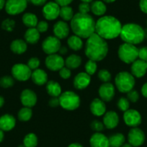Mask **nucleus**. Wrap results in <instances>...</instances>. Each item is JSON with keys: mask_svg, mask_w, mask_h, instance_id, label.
Segmentation results:
<instances>
[{"mask_svg": "<svg viewBox=\"0 0 147 147\" xmlns=\"http://www.w3.org/2000/svg\"><path fill=\"white\" fill-rule=\"evenodd\" d=\"M16 125V120L13 115L5 114L0 117V129L3 131H9Z\"/></svg>", "mask_w": 147, "mask_h": 147, "instance_id": "b1692460", "label": "nucleus"}, {"mask_svg": "<svg viewBox=\"0 0 147 147\" xmlns=\"http://www.w3.org/2000/svg\"><path fill=\"white\" fill-rule=\"evenodd\" d=\"M4 104H5V99L2 96L0 95V108L4 105Z\"/></svg>", "mask_w": 147, "mask_h": 147, "instance_id": "bf43d9fd", "label": "nucleus"}, {"mask_svg": "<svg viewBox=\"0 0 147 147\" xmlns=\"http://www.w3.org/2000/svg\"><path fill=\"white\" fill-rule=\"evenodd\" d=\"M146 64H147V61H146Z\"/></svg>", "mask_w": 147, "mask_h": 147, "instance_id": "338daca9", "label": "nucleus"}, {"mask_svg": "<svg viewBox=\"0 0 147 147\" xmlns=\"http://www.w3.org/2000/svg\"><path fill=\"white\" fill-rule=\"evenodd\" d=\"M100 98L104 102H110L113 99L115 94V89L113 84L110 82L103 83L98 90Z\"/></svg>", "mask_w": 147, "mask_h": 147, "instance_id": "2eb2a0df", "label": "nucleus"}, {"mask_svg": "<svg viewBox=\"0 0 147 147\" xmlns=\"http://www.w3.org/2000/svg\"><path fill=\"white\" fill-rule=\"evenodd\" d=\"M22 20L24 25L28 28H35L38 22V20L36 15L31 12H27L24 14L22 18Z\"/></svg>", "mask_w": 147, "mask_h": 147, "instance_id": "2f4dec72", "label": "nucleus"}, {"mask_svg": "<svg viewBox=\"0 0 147 147\" xmlns=\"http://www.w3.org/2000/svg\"><path fill=\"white\" fill-rule=\"evenodd\" d=\"M121 147H134V146H131L129 143H125V144H124Z\"/></svg>", "mask_w": 147, "mask_h": 147, "instance_id": "052dcab7", "label": "nucleus"}, {"mask_svg": "<svg viewBox=\"0 0 147 147\" xmlns=\"http://www.w3.org/2000/svg\"><path fill=\"white\" fill-rule=\"evenodd\" d=\"M96 22L89 14L78 13L70 21V28L74 34L81 38L87 39L95 32Z\"/></svg>", "mask_w": 147, "mask_h": 147, "instance_id": "f03ea898", "label": "nucleus"}, {"mask_svg": "<svg viewBox=\"0 0 147 147\" xmlns=\"http://www.w3.org/2000/svg\"><path fill=\"white\" fill-rule=\"evenodd\" d=\"M28 0H7L5 4V11L10 15L21 14L26 9Z\"/></svg>", "mask_w": 147, "mask_h": 147, "instance_id": "1a4fd4ad", "label": "nucleus"}, {"mask_svg": "<svg viewBox=\"0 0 147 147\" xmlns=\"http://www.w3.org/2000/svg\"><path fill=\"white\" fill-rule=\"evenodd\" d=\"M18 147H25V146L23 144V145H20Z\"/></svg>", "mask_w": 147, "mask_h": 147, "instance_id": "69168bd1", "label": "nucleus"}, {"mask_svg": "<svg viewBox=\"0 0 147 147\" xmlns=\"http://www.w3.org/2000/svg\"><path fill=\"white\" fill-rule=\"evenodd\" d=\"M91 12L96 16H103L107 11V7L104 2L100 0H96L92 2L90 5Z\"/></svg>", "mask_w": 147, "mask_h": 147, "instance_id": "cd10ccee", "label": "nucleus"}, {"mask_svg": "<svg viewBox=\"0 0 147 147\" xmlns=\"http://www.w3.org/2000/svg\"><path fill=\"white\" fill-rule=\"evenodd\" d=\"M127 99L133 103H135L139 100V94L135 90H132L127 93Z\"/></svg>", "mask_w": 147, "mask_h": 147, "instance_id": "37998d69", "label": "nucleus"}, {"mask_svg": "<svg viewBox=\"0 0 147 147\" xmlns=\"http://www.w3.org/2000/svg\"><path fill=\"white\" fill-rule=\"evenodd\" d=\"M67 44L71 50L75 51H80L84 46L82 38L76 35L69 37L67 40Z\"/></svg>", "mask_w": 147, "mask_h": 147, "instance_id": "c756f323", "label": "nucleus"}, {"mask_svg": "<svg viewBox=\"0 0 147 147\" xmlns=\"http://www.w3.org/2000/svg\"><path fill=\"white\" fill-rule=\"evenodd\" d=\"M38 137L33 133L27 134L23 139V144L25 147H36L38 145Z\"/></svg>", "mask_w": 147, "mask_h": 147, "instance_id": "f704fd0d", "label": "nucleus"}, {"mask_svg": "<svg viewBox=\"0 0 147 147\" xmlns=\"http://www.w3.org/2000/svg\"><path fill=\"white\" fill-rule=\"evenodd\" d=\"M68 147H83V146L79 143H72L70 145L68 146Z\"/></svg>", "mask_w": 147, "mask_h": 147, "instance_id": "6e6d98bb", "label": "nucleus"}, {"mask_svg": "<svg viewBox=\"0 0 147 147\" xmlns=\"http://www.w3.org/2000/svg\"><path fill=\"white\" fill-rule=\"evenodd\" d=\"M27 65L28 67L32 71L35 70V69H38V67L40 65V61L38 58L37 57H32L28 60Z\"/></svg>", "mask_w": 147, "mask_h": 147, "instance_id": "a19ab883", "label": "nucleus"}, {"mask_svg": "<svg viewBox=\"0 0 147 147\" xmlns=\"http://www.w3.org/2000/svg\"><path fill=\"white\" fill-rule=\"evenodd\" d=\"M10 49L14 53L22 54L28 49V43L22 39H16L11 43Z\"/></svg>", "mask_w": 147, "mask_h": 147, "instance_id": "bb28decb", "label": "nucleus"}, {"mask_svg": "<svg viewBox=\"0 0 147 147\" xmlns=\"http://www.w3.org/2000/svg\"><path fill=\"white\" fill-rule=\"evenodd\" d=\"M45 63L46 67L49 70L52 71H56L65 66V60L60 54L54 53V54L48 55L45 61Z\"/></svg>", "mask_w": 147, "mask_h": 147, "instance_id": "f8f14e48", "label": "nucleus"}, {"mask_svg": "<svg viewBox=\"0 0 147 147\" xmlns=\"http://www.w3.org/2000/svg\"><path fill=\"white\" fill-rule=\"evenodd\" d=\"M90 109L94 116L101 117L106 113L105 103L100 98H95L90 103Z\"/></svg>", "mask_w": 147, "mask_h": 147, "instance_id": "412c9836", "label": "nucleus"}, {"mask_svg": "<svg viewBox=\"0 0 147 147\" xmlns=\"http://www.w3.org/2000/svg\"><path fill=\"white\" fill-rule=\"evenodd\" d=\"M103 124L105 128L107 129H113L118 125L119 123V116L115 111L110 110L106 112L103 115Z\"/></svg>", "mask_w": 147, "mask_h": 147, "instance_id": "aec40b11", "label": "nucleus"}, {"mask_svg": "<svg viewBox=\"0 0 147 147\" xmlns=\"http://www.w3.org/2000/svg\"><path fill=\"white\" fill-rule=\"evenodd\" d=\"M107 41L94 32L87 39L84 53L90 60L100 61L107 56L108 53Z\"/></svg>", "mask_w": 147, "mask_h": 147, "instance_id": "7ed1b4c3", "label": "nucleus"}, {"mask_svg": "<svg viewBox=\"0 0 147 147\" xmlns=\"http://www.w3.org/2000/svg\"><path fill=\"white\" fill-rule=\"evenodd\" d=\"M141 92L142 95L144 96V97H146V98H147V82L144 83V84H143V86L141 87Z\"/></svg>", "mask_w": 147, "mask_h": 147, "instance_id": "864d4df0", "label": "nucleus"}, {"mask_svg": "<svg viewBox=\"0 0 147 147\" xmlns=\"http://www.w3.org/2000/svg\"><path fill=\"white\" fill-rule=\"evenodd\" d=\"M115 84L120 92L128 93L134 90L136 84L135 77L129 72L121 71L115 76Z\"/></svg>", "mask_w": 147, "mask_h": 147, "instance_id": "39448f33", "label": "nucleus"}, {"mask_svg": "<svg viewBox=\"0 0 147 147\" xmlns=\"http://www.w3.org/2000/svg\"><path fill=\"white\" fill-rule=\"evenodd\" d=\"M118 56L123 63L131 64L138 59V49L135 45L124 43L118 48Z\"/></svg>", "mask_w": 147, "mask_h": 147, "instance_id": "0eeeda50", "label": "nucleus"}, {"mask_svg": "<svg viewBox=\"0 0 147 147\" xmlns=\"http://www.w3.org/2000/svg\"><path fill=\"white\" fill-rule=\"evenodd\" d=\"M103 1L106 3H113V2H115L116 0H103Z\"/></svg>", "mask_w": 147, "mask_h": 147, "instance_id": "680f3d73", "label": "nucleus"}, {"mask_svg": "<svg viewBox=\"0 0 147 147\" xmlns=\"http://www.w3.org/2000/svg\"><path fill=\"white\" fill-rule=\"evenodd\" d=\"M144 132L138 127L132 128L128 134V143L134 147H138L145 141Z\"/></svg>", "mask_w": 147, "mask_h": 147, "instance_id": "9b49d317", "label": "nucleus"}, {"mask_svg": "<svg viewBox=\"0 0 147 147\" xmlns=\"http://www.w3.org/2000/svg\"><path fill=\"white\" fill-rule=\"evenodd\" d=\"M35 28L39 31L40 33H43V32H46L48 30V29H49V23L46 21L41 20L38 22Z\"/></svg>", "mask_w": 147, "mask_h": 147, "instance_id": "49530a36", "label": "nucleus"}, {"mask_svg": "<svg viewBox=\"0 0 147 147\" xmlns=\"http://www.w3.org/2000/svg\"><path fill=\"white\" fill-rule=\"evenodd\" d=\"M117 106H118V108L120 110L123 111V112H125L126 110H128V109H130V102L125 97H121L119 100H118V102H117Z\"/></svg>", "mask_w": 147, "mask_h": 147, "instance_id": "58836bf2", "label": "nucleus"}, {"mask_svg": "<svg viewBox=\"0 0 147 147\" xmlns=\"http://www.w3.org/2000/svg\"><path fill=\"white\" fill-rule=\"evenodd\" d=\"M70 28L65 21H58L53 25V32L54 36L59 40L66 38L69 35Z\"/></svg>", "mask_w": 147, "mask_h": 147, "instance_id": "f3484780", "label": "nucleus"}, {"mask_svg": "<svg viewBox=\"0 0 147 147\" xmlns=\"http://www.w3.org/2000/svg\"><path fill=\"white\" fill-rule=\"evenodd\" d=\"M91 82V76L86 72H80L77 74L74 79V87L77 90H84L90 85Z\"/></svg>", "mask_w": 147, "mask_h": 147, "instance_id": "a211bd4d", "label": "nucleus"}, {"mask_svg": "<svg viewBox=\"0 0 147 147\" xmlns=\"http://www.w3.org/2000/svg\"><path fill=\"white\" fill-rule=\"evenodd\" d=\"M74 0H54V2H56L60 7L68 6L70 5Z\"/></svg>", "mask_w": 147, "mask_h": 147, "instance_id": "3c124183", "label": "nucleus"}, {"mask_svg": "<svg viewBox=\"0 0 147 147\" xmlns=\"http://www.w3.org/2000/svg\"><path fill=\"white\" fill-rule=\"evenodd\" d=\"M59 71V76L61 77L63 80H68L71 77V69H69V68L66 67V66H63L62 69H61Z\"/></svg>", "mask_w": 147, "mask_h": 147, "instance_id": "c03bdc74", "label": "nucleus"}, {"mask_svg": "<svg viewBox=\"0 0 147 147\" xmlns=\"http://www.w3.org/2000/svg\"><path fill=\"white\" fill-rule=\"evenodd\" d=\"M91 147H110L109 139L101 132H95L90 139Z\"/></svg>", "mask_w": 147, "mask_h": 147, "instance_id": "4be33fe9", "label": "nucleus"}, {"mask_svg": "<svg viewBox=\"0 0 147 147\" xmlns=\"http://www.w3.org/2000/svg\"><path fill=\"white\" fill-rule=\"evenodd\" d=\"M20 101L24 107L31 108L36 105L38 101L37 94L33 90L30 89H25L22 90L20 94Z\"/></svg>", "mask_w": 147, "mask_h": 147, "instance_id": "dca6fc26", "label": "nucleus"}, {"mask_svg": "<svg viewBox=\"0 0 147 147\" xmlns=\"http://www.w3.org/2000/svg\"><path fill=\"white\" fill-rule=\"evenodd\" d=\"M61 7L55 2H47L43 6V15L47 20H55L59 17Z\"/></svg>", "mask_w": 147, "mask_h": 147, "instance_id": "4468645a", "label": "nucleus"}, {"mask_svg": "<svg viewBox=\"0 0 147 147\" xmlns=\"http://www.w3.org/2000/svg\"><path fill=\"white\" fill-rule=\"evenodd\" d=\"M79 12L82 14H89V12L91 11V7H90V4L87 2H82L80 4L78 7Z\"/></svg>", "mask_w": 147, "mask_h": 147, "instance_id": "a18cd8bd", "label": "nucleus"}, {"mask_svg": "<svg viewBox=\"0 0 147 147\" xmlns=\"http://www.w3.org/2000/svg\"><path fill=\"white\" fill-rule=\"evenodd\" d=\"M123 121L128 126L134 128L138 127L141 123V115L138 110L128 109L123 114Z\"/></svg>", "mask_w": 147, "mask_h": 147, "instance_id": "ddd939ff", "label": "nucleus"}, {"mask_svg": "<svg viewBox=\"0 0 147 147\" xmlns=\"http://www.w3.org/2000/svg\"><path fill=\"white\" fill-rule=\"evenodd\" d=\"M98 78L103 83L110 82L112 79V75L107 69H101L98 72Z\"/></svg>", "mask_w": 147, "mask_h": 147, "instance_id": "e433bc0d", "label": "nucleus"}, {"mask_svg": "<svg viewBox=\"0 0 147 147\" xmlns=\"http://www.w3.org/2000/svg\"><path fill=\"white\" fill-rule=\"evenodd\" d=\"M110 147H121L125 144V138L121 133H117L108 138Z\"/></svg>", "mask_w": 147, "mask_h": 147, "instance_id": "7c9ffc66", "label": "nucleus"}, {"mask_svg": "<svg viewBox=\"0 0 147 147\" xmlns=\"http://www.w3.org/2000/svg\"><path fill=\"white\" fill-rule=\"evenodd\" d=\"M49 106L51 107H56L60 105V102H59V97H51L49 101Z\"/></svg>", "mask_w": 147, "mask_h": 147, "instance_id": "09e8293b", "label": "nucleus"}, {"mask_svg": "<svg viewBox=\"0 0 147 147\" xmlns=\"http://www.w3.org/2000/svg\"><path fill=\"white\" fill-rule=\"evenodd\" d=\"M11 71L15 80L20 82H26L31 77L32 71L27 64L16 63L12 66Z\"/></svg>", "mask_w": 147, "mask_h": 147, "instance_id": "6e6552de", "label": "nucleus"}, {"mask_svg": "<svg viewBox=\"0 0 147 147\" xmlns=\"http://www.w3.org/2000/svg\"><path fill=\"white\" fill-rule=\"evenodd\" d=\"M15 84L14 78L9 76H5L0 79V86L3 88H9L12 87Z\"/></svg>", "mask_w": 147, "mask_h": 147, "instance_id": "4c0bfd02", "label": "nucleus"}, {"mask_svg": "<svg viewBox=\"0 0 147 147\" xmlns=\"http://www.w3.org/2000/svg\"><path fill=\"white\" fill-rule=\"evenodd\" d=\"M120 36L124 43L136 46L144 40L145 31L144 28L138 24L127 23L122 26Z\"/></svg>", "mask_w": 147, "mask_h": 147, "instance_id": "20e7f679", "label": "nucleus"}, {"mask_svg": "<svg viewBox=\"0 0 147 147\" xmlns=\"http://www.w3.org/2000/svg\"><path fill=\"white\" fill-rule=\"evenodd\" d=\"M30 79L38 86H43L48 82V74L43 69H37L32 71Z\"/></svg>", "mask_w": 147, "mask_h": 147, "instance_id": "5701e85b", "label": "nucleus"}, {"mask_svg": "<svg viewBox=\"0 0 147 147\" xmlns=\"http://www.w3.org/2000/svg\"><path fill=\"white\" fill-rule=\"evenodd\" d=\"M131 71L132 75L136 78H141L146 74L147 64L146 62L141 59H136L131 63Z\"/></svg>", "mask_w": 147, "mask_h": 147, "instance_id": "6ab92c4d", "label": "nucleus"}, {"mask_svg": "<svg viewBox=\"0 0 147 147\" xmlns=\"http://www.w3.org/2000/svg\"><path fill=\"white\" fill-rule=\"evenodd\" d=\"M139 7L141 12L147 14V0H140Z\"/></svg>", "mask_w": 147, "mask_h": 147, "instance_id": "8fccbe9b", "label": "nucleus"}, {"mask_svg": "<svg viewBox=\"0 0 147 147\" xmlns=\"http://www.w3.org/2000/svg\"><path fill=\"white\" fill-rule=\"evenodd\" d=\"M90 127L95 132H101L105 128V125L103 123L100 121H97V120L93 121L90 124Z\"/></svg>", "mask_w": 147, "mask_h": 147, "instance_id": "79ce46f5", "label": "nucleus"}, {"mask_svg": "<svg viewBox=\"0 0 147 147\" xmlns=\"http://www.w3.org/2000/svg\"><path fill=\"white\" fill-rule=\"evenodd\" d=\"M82 2H87V3H90V2H93V0H81Z\"/></svg>", "mask_w": 147, "mask_h": 147, "instance_id": "e2e57ef3", "label": "nucleus"}, {"mask_svg": "<svg viewBox=\"0 0 147 147\" xmlns=\"http://www.w3.org/2000/svg\"><path fill=\"white\" fill-rule=\"evenodd\" d=\"M138 59L146 61H147V47L144 46L138 49Z\"/></svg>", "mask_w": 147, "mask_h": 147, "instance_id": "de8ad7c7", "label": "nucleus"}, {"mask_svg": "<svg viewBox=\"0 0 147 147\" xmlns=\"http://www.w3.org/2000/svg\"><path fill=\"white\" fill-rule=\"evenodd\" d=\"M59 53H60L61 56V55L62 56H63V55H66L68 52L67 48L65 47V46H61V47L60 48V49H59Z\"/></svg>", "mask_w": 147, "mask_h": 147, "instance_id": "5fc2aeb1", "label": "nucleus"}, {"mask_svg": "<svg viewBox=\"0 0 147 147\" xmlns=\"http://www.w3.org/2000/svg\"><path fill=\"white\" fill-rule=\"evenodd\" d=\"M5 137V134H4V131L2 129H0V142H2Z\"/></svg>", "mask_w": 147, "mask_h": 147, "instance_id": "13d9d810", "label": "nucleus"}, {"mask_svg": "<svg viewBox=\"0 0 147 147\" xmlns=\"http://www.w3.org/2000/svg\"><path fill=\"white\" fill-rule=\"evenodd\" d=\"M61 47V40L55 36L47 37L42 43V50L48 55L57 53Z\"/></svg>", "mask_w": 147, "mask_h": 147, "instance_id": "9d476101", "label": "nucleus"}, {"mask_svg": "<svg viewBox=\"0 0 147 147\" xmlns=\"http://www.w3.org/2000/svg\"><path fill=\"white\" fill-rule=\"evenodd\" d=\"M122 26L121 21L115 17L102 16L96 22L95 33L105 40H113L120 36Z\"/></svg>", "mask_w": 147, "mask_h": 147, "instance_id": "f257e3e1", "label": "nucleus"}, {"mask_svg": "<svg viewBox=\"0 0 147 147\" xmlns=\"http://www.w3.org/2000/svg\"><path fill=\"white\" fill-rule=\"evenodd\" d=\"M74 11L71 7L63 6L61 7L60 13H59V17L63 20V21L68 22L71 21L74 17Z\"/></svg>", "mask_w": 147, "mask_h": 147, "instance_id": "473e14b6", "label": "nucleus"}, {"mask_svg": "<svg viewBox=\"0 0 147 147\" xmlns=\"http://www.w3.org/2000/svg\"><path fill=\"white\" fill-rule=\"evenodd\" d=\"M46 88L48 94L52 97H59L62 93L60 84L53 80L48 81V82L46 83Z\"/></svg>", "mask_w": 147, "mask_h": 147, "instance_id": "a878e982", "label": "nucleus"}, {"mask_svg": "<svg viewBox=\"0 0 147 147\" xmlns=\"http://www.w3.org/2000/svg\"><path fill=\"white\" fill-rule=\"evenodd\" d=\"M32 116V110L30 107H23L19 110L18 114V119L22 122H27L31 119Z\"/></svg>", "mask_w": 147, "mask_h": 147, "instance_id": "72a5a7b5", "label": "nucleus"}, {"mask_svg": "<svg viewBox=\"0 0 147 147\" xmlns=\"http://www.w3.org/2000/svg\"><path fill=\"white\" fill-rule=\"evenodd\" d=\"M15 20L12 19H7L5 20L2 23V28L5 30L7 31V32H12L13 30L15 29Z\"/></svg>", "mask_w": 147, "mask_h": 147, "instance_id": "ea45409f", "label": "nucleus"}, {"mask_svg": "<svg viewBox=\"0 0 147 147\" xmlns=\"http://www.w3.org/2000/svg\"><path fill=\"white\" fill-rule=\"evenodd\" d=\"M24 38L27 43L32 45L36 44L40 38V33L36 28H28L25 32Z\"/></svg>", "mask_w": 147, "mask_h": 147, "instance_id": "393cba45", "label": "nucleus"}, {"mask_svg": "<svg viewBox=\"0 0 147 147\" xmlns=\"http://www.w3.org/2000/svg\"><path fill=\"white\" fill-rule=\"evenodd\" d=\"M82 62L81 56L77 54H71L65 60V66L69 69H77L80 66Z\"/></svg>", "mask_w": 147, "mask_h": 147, "instance_id": "c85d7f7f", "label": "nucleus"}, {"mask_svg": "<svg viewBox=\"0 0 147 147\" xmlns=\"http://www.w3.org/2000/svg\"><path fill=\"white\" fill-rule=\"evenodd\" d=\"M60 106L69 111L75 110L80 106L81 100L78 94L73 91H65L59 97Z\"/></svg>", "mask_w": 147, "mask_h": 147, "instance_id": "423d86ee", "label": "nucleus"}, {"mask_svg": "<svg viewBox=\"0 0 147 147\" xmlns=\"http://www.w3.org/2000/svg\"><path fill=\"white\" fill-rule=\"evenodd\" d=\"M84 69H85V72L87 74H88L90 76L93 75V74H94L95 72L97 71V62L94 61L89 59L88 61L86 63L85 66H84Z\"/></svg>", "mask_w": 147, "mask_h": 147, "instance_id": "c9c22d12", "label": "nucleus"}, {"mask_svg": "<svg viewBox=\"0 0 147 147\" xmlns=\"http://www.w3.org/2000/svg\"><path fill=\"white\" fill-rule=\"evenodd\" d=\"M144 31H145V38H147V29L144 30Z\"/></svg>", "mask_w": 147, "mask_h": 147, "instance_id": "0e129e2a", "label": "nucleus"}, {"mask_svg": "<svg viewBox=\"0 0 147 147\" xmlns=\"http://www.w3.org/2000/svg\"><path fill=\"white\" fill-rule=\"evenodd\" d=\"M6 4V0H0V10H2L5 7Z\"/></svg>", "mask_w": 147, "mask_h": 147, "instance_id": "4d7b16f0", "label": "nucleus"}, {"mask_svg": "<svg viewBox=\"0 0 147 147\" xmlns=\"http://www.w3.org/2000/svg\"><path fill=\"white\" fill-rule=\"evenodd\" d=\"M30 2L35 6H44L47 3V0H30Z\"/></svg>", "mask_w": 147, "mask_h": 147, "instance_id": "603ef678", "label": "nucleus"}]
</instances>
